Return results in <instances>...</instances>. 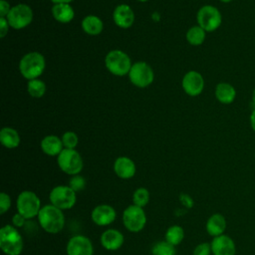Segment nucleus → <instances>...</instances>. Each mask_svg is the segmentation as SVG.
<instances>
[{
  "mask_svg": "<svg viewBox=\"0 0 255 255\" xmlns=\"http://www.w3.org/2000/svg\"><path fill=\"white\" fill-rule=\"evenodd\" d=\"M38 220L41 227L48 233L56 234L62 231L65 225V217L63 210L54 206L53 204H48L41 207Z\"/></svg>",
  "mask_w": 255,
  "mask_h": 255,
  "instance_id": "1",
  "label": "nucleus"
},
{
  "mask_svg": "<svg viewBox=\"0 0 255 255\" xmlns=\"http://www.w3.org/2000/svg\"><path fill=\"white\" fill-rule=\"evenodd\" d=\"M46 67L45 58L39 52H29L22 57L19 63L21 75L27 80L38 79Z\"/></svg>",
  "mask_w": 255,
  "mask_h": 255,
  "instance_id": "2",
  "label": "nucleus"
},
{
  "mask_svg": "<svg viewBox=\"0 0 255 255\" xmlns=\"http://www.w3.org/2000/svg\"><path fill=\"white\" fill-rule=\"evenodd\" d=\"M24 242L15 226L5 225L0 230V247L6 255H20Z\"/></svg>",
  "mask_w": 255,
  "mask_h": 255,
  "instance_id": "3",
  "label": "nucleus"
},
{
  "mask_svg": "<svg viewBox=\"0 0 255 255\" xmlns=\"http://www.w3.org/2000/svg\"><path fill=\"white\" fill-rule=\"evenodd\" d=\"M105 64L110 73L120 77L128 74L132 66L128 54L122 50L110 51L105 58Z\"/></svg>",
  "mask_w": 255,
  "mask_h": 255,
  "instance_id": "4",
  "label": "nucleus"
},
{
  "mask_svg": "<svg viewBox=\"0 0 255 255\" xmlns=\"http://www.w3.org/2000/svg\"><path fill=\"white\" fill-rule=\"evenodd\" d=\"M41 209V201L33 191H22L17 198V210L26 219L38 216Z\"/></svg>",
  "mask_w": 255,
  "mask_h": 255,
  "instance_id": "5",
  "label": "nucleus"
},
{
  "mask_svg": "<svg viewBox=\"0 0 255 255\" xmlns=\"http://www.w3.org/2000/svg\"><path fill=\"white\" fill-rule=\"evenodd\" d=\"M58 165L62 171L70 175L79 174L83 169V159L76 149L64 148L57 158Z\"/></svg>",
  "mask_w": 255,
  "mask_h": 255,
  "instance_id": "6",
  "label": "nucleus"
},
{
  "mask_svg": "<svg viewBox=\"0 0 255 255\" xmlns=\"http://www.w3.org/2000/svg\"><path fill=\"white\" fill-rule=\"evenodd\" d=\"M198 25L206 32H213L217 30L222 23V16L220 11L212 5L202 6L196 15Z\"/></svg>",
  "mask_w": 255,
  "mask_h": 255,
  "instance_id": "7",
  "label": "nucleus"
},
{
  "mask_svg": "<svg viewBox=\"0 0 255 255\" xmlns=\"http://www.w3.org/2000/svg\"><path fill=\"white\" fill-rule=\"evenodd\" d=\"M51 204L60 208L61 210H67L72 208L76 204L77 195L69 185H58L54 187L49 195Z\"/></svg>",
  "mask_w": 255,
  "mask_h": 255,
  "instance_id": "8",
  "label": "nucleus"
},
{
  "mask_svg": "<svg viewBox=\"0 0 255 255\" xmlns=\"http://www.w3.org/2000/svg\"><path fill=\"white\" fill-rule=\"evenodd\" d=\"M11 28L21 30L31 24L33 20V11L27 4H17L13 6L6 17Z\"/></svg>",
  "mask_w": 255,
  "mask_h": 255,
  "instance_id": "9",
  "label": "nucleus"
},
{
  "mask_svg": "<svg viewBox=\"0 0 255 255\" xmlns=\"http://www.w3.org/2000/svg\"><path fill=\"white\" fill-rule=\"evenodd\" d=\"M128 75L131 84L138 88L148 87L154 79L151 67L145 62H136L132 64Z\"/></svg>",
  "mask_w": 255,
  "mask_h": 255,
  "instance_id": "10",
  "label": "nucleus"
},
{
  "mask_svg": "<svg viewBox=\"0 0 255 255\" xmlns=\"http://www.w3.org/2000/svg\"><path fill=\"white\" fill-rule=\"evenodd\" d=\"M123 222L125 227L130 232H139L146 223L145 212L142 207L129 205L123 213Z\"/></svg>",
  "mask_w": 255,
  "mask_h": 255,
  "instance_id": "11",
  "label": "nucleus"
},
{
  "mask_svg": "<svg viewBox=\"0 0 255 255\" xmlns=\"http://www.w3.org/2000/svg\"><path fill=\"white\" fill-rule=\"evenodd\" d=\"M182 89L184 92L191 97L198 96L204 89V80L200 73L196 71L187 72L182 79Z\"/></svg>",
  "mask_w": 255,
  "mask_h": 255,
  "instance_id": "12",
  "label": "nucleus"
},
{
  "mask_svg": "<svg viewBox=\"0 0 255 255\" xmlns=\"http://www.w3.org/2000/svg\"><path fill=\"white\" fill-rule=\"evenodd\" d=\"M94 249L91 240L84 235L72 237L67 244L68 255H93Z\"/></svg>",
  "mask_w": 255,
  "mask_h": 255,
  "instance_id": "13",
  "label": "nucleus"
},
{
  "mask_svg": "<svg viewBox=\"0 0 255 255\" xmlns=\"http://www.w3.org/2000/svg\"><path fill=\"white\" fill-rule=\"evenodd\" d=\"M113 19L118 27L128 29L134 22V13L130 6L127 4H121L115 8L113 12Z\"/></svg>",
  "mask_w": 255,
  "mask_h": 255,
  "instance_id": "14",
  "label": "nucleus"
},
{
  "mask_svg": "<svg viewBox=\"0 0 255 255\" xmlns=\"http://www.w3.org/2000/svg\"><path fill=\"white\" fill-rule=\"evenodd\" d=\"M211 244L213 255H235L236 247L233 239L228 235H220L214 237Z\"/></svg>",
  "mask_w": 255,
  "mask_h": 255,
  "instance_id": "15",
  "label": "nucleus"
},
{
  "mask_svg": "<svg viewBox=\"0 0 255 255\" xmlns=\"http://www.w3.org/2000/svg\"><path fill=\"white\" fill-rule=\"evenodd\" d=\"M117 216L114 207L108 204H101L96 206L92 211V220L100 226H106L115 221Z\"/></svg>",
  "mask_w": 255,
  "mask_h": 255,
  "instance_id": "16",
  "label": "nucleus"
},
{
  "mask_svg": "<svg viewBox=\"0 0 255 255\" xmlns=\"http://www.w3.org/2000/svg\"><path fill=\"white\" fill-rule=\"evenodd\" d=\"M124 243V235L117 229H108L101 235V244L110 251L118 250Z\"/></svg>",
  "mask_w": 255,
  "mask_h": 255,
  "instance_id": "17",
  "label": "nucleus"
},
{
  "mask_svg": "<svg viewBox=\"0 0 255 255\" xmlns=\"http://www.w3.org/2000/svg\"><path fill=\"white\" fill-rule=\"evenodd\" d=\"M114 170L119 177L128 179L135 173V164L129 157L120 156L114 163Z\"/></svg>",
  "mask_w": 255,
  "mask_h": 255,
  "instance_id": "18",
  "label": "nucleus"
},
{
  "mask_svg": "<svg viewBox=\"0 0 255 255\" xmlns=\"http://www.w3.org/2000/svg\"><path fill=\"white\" fill-rule=\"evenodd\" d=\"M41 148L44 153L50 156H55V155L58 156L61 153V151L64 149L62 138L53 134L46 135L41 140Z\"/></svg>",
  "mask_w": 255,
  "mask_h": 255,
  "instance_id": "19",
  "label": "nucleus"
},
{
  "mask_svg": "<svg viewBox=\"0 0 255 255\" xmlns=\"http://www.w3.org/2000/svg\"><path fill=\"white\" fill-rule=\"evenodd\" d=\"M215 98L219 103L229 105L233 103L236 98V90L231 84L221 82L217 84L215 88Z\"/></svg>",
  "mask_w": 255,
  "mask_h": 255,
  "instance_id": "20",
  "label": "nucleus"
},
{
  "mask_svg": "<svg viewBox=\"0 0 255 255\" xmlns=\"http://www.w3.org/2000/svg\"><path fill=\"white\" fill-rule=\"evenodd\" d=\"M226 229V220L220 213L212 214L206 222V231L210 236L217 237L224 233Z\"/></svg>",
  "mask_w": 255,
  "mask_h": 255,
  "instance_id": "21",
  "label": "nucleus"
},
{
  "mask_svg": "<svg viewBox=\"0 0 255 255\" xmlns=\"http://www.w3.org/2000/svg\"><path fill=\"white\" fill-rule=\"evenodd\" d=\"M52 15L56 21L66 24L74 19L75 12L69 3H57L52 7Z\"/></svg>",
  "mask_w": 255,
  "mask_h": 255,
  "instance_id": "22",
  "label": "nucleus"
},
{
  "mask_svg": "<svg viewBox=\"0 0 255 255\" xmlns=\"http://www.w3.org/2000/svg\"><path fill=\"white\" fill-rule=\"evenodd\" d=\"M82 28L87 34L96 36L102 33L104 23L100 17L96 15H88L82 20Z\"/></svg>",
  "mask_w": 255,
  "mask_h": 255,
  "instance_id": "23",
  "label": "nucleus"
},
{
  "mask_svg": "<svg viewBox=\"0 0 255 255\" xmlns=\"http://www.w3.org/2000/svg\"><path fill=\"white\" fill-rule=\"evenodd\" d=\"M0 141L7 148H15L20 144V135L16 129L5 127L0 130Z\"/></svg>",
  "mask_w": 255,
  "mask_h": 255,
  "instance_id": "24",
  "label": "nucleus"
},
{
  "mask_svg": "<svg viewBox=\"0 0 255 255\" xmlns=\"http://www.w3.org/2000/svg\"><path fill=\"white\" fill-rule=\"evenodd\" d=\"M205 36L206 31L202 29L199 25L189 28L186 32V40L192 46L201 45L205 40Z\"/></svg>",
  "mask_w": 255,
  "mask_h": 255,
  "instance_id": "25",
  "label": "nucleus"
},
{
  "mask_svg": "<svg viewBox=\"0 0 255 255\" xmlns=\"http://www.w3.org/2000/svg\"><path fill=\"white\" fill-rule=\"evenodd\" d=\"M184 237V231L181 226L172 225L165 232V241L175 246L181 243Z\"/></svg>",
  "mask_w": 255,
  "mask_h": 255,
  "instance_id": "26",
  "label": "nucleus"
},
{
  "mask_svg": "<svg viewBox=\"0 0 255 255\" xmlns=\"http://www.w3.org/2000/svg\"><path fill=\"white\" fill-rule=\"evenodd\" d=\"M27 91L29 95L33 98H41L46 93V85L45 83L40 79H34L30 80L28 82Z\"/></svg>",
  "mask_w": 255,
  "mask_h": 255,
  "instance_id": "27",
  "label": "nucleus"
},
{
  "mask_svg": "<svg viewBox=\"0 0 255 255\" xmlns=\"http://www.w3.org/2000/svg\"><path fill=\"white\" fill-rule=\"evenodd\" d=\"M152 255H175V248L167 241H160L153 245Z\"/></svg>",
  "mask_w": 255,
  "mask_h": 255,
  "instance_id": "28",
  "label": "nucleus"
},
{
  "mask_svg": "<svg viewBox=\"0 0 255 255\" xmlns=\"http://www.w3.org/2000/svg\"><path fill=\"white\" fill-rule=\"evenodd\" d=\"M149 200V192L144 187L137 188L133 194H132V201L134 205H137L139 207H143L147 204Z\"/></svg>",
  "mask_w": 255,
  "mask_h": 255,
  "instance_id": "29",
  "label": "nucleus"
},
{
  "mask_svg": "<svg viewBox=\"0 0 255 255\" xmlns=\"http://www.w3.org/2000/svg\"><path fill=\"white\" fill-rule=\"evenodd\" d=\"M62 142L64 145V148H70V149H75V147L78 145L79 138L77 133L74 131H66L62 135Z\"/></svg>",
  "mask_w": 255,
  "mask_h": 255,
  "instance_id": "30",
  "label": "nucleus"
},
{
  "mask_svg": "<svg viewBox=\"0 0 255 255\" xmlns=\"http://www.w3.org/2000/svg\"><path fill=\"white\" fill-rule=\"evenodd\" d=\"M69 186L75 190L76 192L77 191H81L85 188L86 186V180L83 176L79 175V174H76V175H73L72 178L70 179L69 181Z\"/></svg>",
  "mask_w": 255,
  "mask_h": 255,
  "instance_id": "31",
  "label": "nucleus"
},
{
  "mask_svg": "<svg viewBox=\"0 0 255 255\" xmlns=\"http://www.w3.org/2000/svg\"><path fill=\"white\" fill-rule=\"evenodd\" d=\"M10 206H11L10 196L5 192H1L0 193V213L4 214L6 211L9 210Z\"/></svg>",
  "mask_w": 255,
  "mask_h": 255,
  "instance_id": "32",
  "label": "nucleus"
},
{
  "mask_svg": "<svg viewBox=\"0 0 255 255\" xmlns=\"http://www.w3.org/2000/svg\"><path fill=\"white\" fill-rule=\"evenodd\" d=\"M211 244L207 242H203L198 244L194 250H193V255H210L211 253Z\"/></svg>",
  "mask_w": 255,
  "mask_h": 255,
  "instance_id": "33",
  "label": "nucleus"
},
{
  "mask_svg": "<svg viewBox=\"0 0 255 255\" xmlns=\"http://www.w3.org/2000/svg\"><path fill=\"white\" fill-rule=\"evenodd\" d=\"M12 7H10V4L6 0H0V17L6 18L9 14Z\"/></svg>",
  "mask_w": 255,
  "mask_h": 255,
  "instance_id": "34",
  "label": "nucleus"
},
{
  "mask_svg": "<svg viewBox=\"0 0 255 255\" xmlns=\"http://www.w3.org/2000/svg\"><path fill=\"white\" fill-rule=\"evenodd\" d=\"M9 23L7 21L6 18L4 17H0V37L1 38H4L6 36V34L8 33V30H9Z\"/></svg>",
  "mask_w": 255,
  "mask_h": 255,
  "instance_id": "35",
  "label": "nucleus"
},
{
  "mask_svg": "<svg viewBox=\"0 0 255 255\" xmlns=\"http://www.w3.org/2000/svg\"><path fill=\"white\" fill-rule=\"evenodd\" d=\"M25 221H26V218L24 216H22L20 213H16L12 217V223H13V226H15V227L24 226Z\"/></svg>",
  "mask_w": 255,
  "mask_h": 255,
  "instance_id": "36",
  "label": "nucleus"
},
{
  "mask_svg": "<svg viewBox=\"0 0 255 255\" xmlns=\"http://www.w3.org/2000/svg\"><path fill=\"white\" fill-rule=\"evenodd\" d=\"M180 201H181V203L185 206V207H187V208H191L192 206H193V200H192V198L189 196V195H187V194H180Z\"/></svg>",
  "mask_w": 255,
  "mask_h": 255,
  "instance_id": "37",
  "label": "nucleus"
},
{
  "mask_svg": "<svg viewBox=\"0 0 255 255\" xmlns=\"http://www.w3.org/2000/svg\"><path fill=\"white\" fill-rule=\"evenodd\" d=\"M250 126H251V128L253 129V131L255 132V108L250 115Z\"/></svg>",
  "mask_w": 255,
  "mask_h": 255,
  "instance_id": "38",
  "label": "nucleus"
},
{
  "mask_svg": "<svg viewBox=\"0 0 255 255\" xmlns=\"http://www.w3.org/2000/svg\"><path fill=\"white\" fill-rule=\"evenodd\" d=\"M54 4H57V3H70L71 1L73 0H51Z\"/></svg>",
  "mask_w": 255,
  "mask_h": 255,
  "instance_id": "39",
  "label": "nucleus"
},
{
  "mask_svg": "<svg viewBox=\"0 0 255 255\" xmlns=\"http://www.w3.org/2000/svg\"><path fill=\"white\" fill-rule=\"evenodd\" d=\"M252 103H253V106L255 107V88L253 89V92H252Z\"/></svg>",
  "mask_w": 255,
  "mask_h": 255,
  "instance_id": "40",
  "label": "nucleus"
},
{
  "mask_svg": "<svg viewBox=\"0 0 255 255\" xmlns=\"http://www.w3.org/2000/svg\"><path fill=\"white\" fill-rule=\"evenodd\" d=\"M221 2H223V3H229V2H231L232 0H220Z\"/></svg>",
  "mask_w": 255,
  "mask_h": 255,
  "instance_id": "41",
  "label": "nucleus"
},
{
  "mask_svg": "<svg viewBox=\"0 0 255 255\" xmlns=\"http://www.w3.org/2000/svg\"><path fill=\"white\" fill-rule=\"evenodd\" d=\"M137 1H139V2H146V1H148V0H137Z\"/></svg>",
  "mask_w": 255,
  "mask_h": 255,
  "instance_id": "42",
  "label": "nucleus"
}]
</instances>
